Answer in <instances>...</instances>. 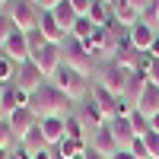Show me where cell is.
<instances>
[{
    "label": "cell",
    "mask_w": 159,
    "mask_h": 159,
    "mask_svg": "<svg viewBox=\"0 0 159 159\" xmlns=\"http://www.w3.org/2000/svg\"><path fill=\"white\" fill-rule=\"evenodd\" d=\"M140 19L147 22V25H153V29H156V25H159V0H150V3H147V10L140 13Z\"/></svg>",
    "instance_id": "28"
},
{
    "label": "cell",
    "mask_w": 159,
    "mask_h": 159,
    "mask_svg": "<svg viewBox=\"0 0 159 159\" xmlns=\"http://www.w3.org/2000/svg\"><path fill=\"white\" fill-rule=\"evenodd\" d=\"M38 70H42L45 76H51L54 80V73L64 67V51H61V45H45V48H38V51H32V57H29Z\"/></svg>",
    "instance_id": "4"
},
{
    "label": "cell",
    "mask_w": 159,
    "mask_h": 159,
    "mask_svg": "<svg viewBox=\"0 0 159 159\" xmlns=\"http://www.w3.org/2000/svg\"><path fill=\"white\" fill-rule=\"evenodd\" d=\"M111 159H137V156H134V153H130V150H118V153H115Z\"/></svg>",
    "instance_id": "39"
},
{
    "label": "cell",
    "mask_w": 159,
    "mask_h": 159,
    "mask_svg": "<svg viewBox=\"0 0 159 159\" xmlns=\"http://www.w3.org/2000/svg\"><path fill=\"white\" fill-rule=\"evenodd\" d=\"M38 32L45 35L48 45H61V42H67V38H70V35L57 25V19L51 16V13H42V19H38Z\"/></svg>",
    "instance_id": "12"
},
{
    "label": "cell",
    "mask_w": 159,
    "mask_h": 159,
    "mask_svg": "<svg viewBox=\"0 0 159 159\" xmlns=\"http://www.w3.org/2000/svg\"><path fill=\"white\" fill-rule=\"evenodd\" d=\"M150 127H153V130H159V115H153V118H150Z\"/></svg>",
    "instance_id": "41"
},
{
    "label": "cell",
    "mask_w": 159,
    "mask_h": 159,
    "mask_svg": "<svg viewBox=\"0 0 159 159\" xmlns=\"http://www.w3.org/2000/svg\"><path fill=\"white\" fill-rule=\"evenodd\" d=\"M10 156H13L10 150H0V159H10Z\"/></svg>",
    "instance_id": "43"
},
{
    "label": "cell",
    "mask_w": 159,
    "mask_h": 159,
    "mask_svg": "<svg viewBox=\"0 0 159 159\" xmlns=\"http://www.w3.org/2000/svg\"><path fill=\"white\" fill-rule=\"evenodd\" d=\"M10 19H13V25H16L19 32H35L42 13L35 10L32 0H10Z\"/></svg>",
    "instance_id": "3"
},
{
    "label": "cell",
    "mask_w": 159,
    "mask_h": 159,
    "mask_svg": "<svg viewBox=\"0 0 159 159\" xmlns=\"http://www.w3.org/2000/svg\"><path fill=\"white\" fill-rule=\"evenodd\" d=\"M16 32V25H13V19H10V13H0V51H3V45H7V38Z\"/></svg>",
    "instance_id": "27"
},
{
    "label": "cell",
    "mask_w": 159,
    "mask_h": 159,
    "mask_svg": "<svg viewBox=\"0 0 159 159\" xmlns=\"http://www.w3.org/2000/svg\"><path fill=\"white\" fill-rule=\"evenodd\" d=\"M10 159H19V156H16V153H13V156H10Z\"/></svg>",
    "instance_id": "44"
},
{
    "label": "cell",
    "mask_w": 159,
    "mask_h": 159,
    "mask_svg": "<svg viewBox=\"0 0 159 159\" xmlns=\"http://www.w3.org/2000/svg\"><path fill=\"white\" fill-rule=\"evenodd\" d=\"M64 3V0H38V7H42V13H54L57 7Z\"/></svg>",
    "instance_id": "34"
},
{
    "label": "cell",
    "mask_w": 159,
    "mask_h": 159,
    "mask_svg": "<svg viewBox=\"0 0 159 159\" xmlns=\"http://www.w3.org/2000/svg\"><path fill=\"white\" fill-rule=\"evenodd\" d=\"M108 7H111V19H115L118 25H124L127 32H130V29H134V25L140 22V13H137L134 7H130L127 0H111Z\"/></svg>",
    "instance_id": "11"
},
{
    "label": "cell",
    "mask_w": 159,
    "mask_h": 159,
    "mask_svg": "<svg viewBox=\"0 0 159 159\" xmlns=\"http://www.w3.org/2000/svg\"><path fill=\"white\" fill-rule=\"evenodd\" d=\"M51 16H54V19H57V25H61V29H64V32H67V35L73 32V25H76V19H80V16H76V13H73V7L67 3V0H64V3H61V7L54 10V13H51Z\"/></svg>",
    "instance_id": "22"
},
{
    "label": "cell",
    "mask_w": 159,
    "mask_h": 159,
    "mask_svg": "<svg viewBox=\"0 0 159 159\" xmlns=\"http://www.w3.org/2000/svg\"><path fill=\"white\" fill-rule=\"evenodd\" d=\"M127 38H130V45H134L137 51H150V45L156 42V29H153V25H147V22L140 19L134 29L127 32Z\"/></svg>",
    "instance_id": "14"
},
{
    "label": "cell",
    "mask_w": 159,
    "mask_h": 159,
    "mask_svg": "<svg viewBox=\"0 0 159 159\" xmlns=\"http://www.w3.org/2000/svg\"><path fill=\"white\" fill-rule=\"evenodd\" d=\"M147 80H150L153 86H159V61H153V64H150V73H147Z\"/></svg>",
    "instance_id": "35"
},
{
    "label": "cell",
    "mask_w": 159,
    "mask_h": 159,
    "mask_svg": "<svg viewBox=\"0 0 159 159\" xmlns=\"http://www.w3.org/2000/svg\"><path fill=\"white\" fill-rule=\"evenodd\" d=\"M102 3H111V0H102Z\"/></svg>",
    "instance_id": "45"
},
{
    "label": "cell",
    "mask_w": 159,
    "mask_h": 159,
    "mask_svg": "<svg viewBox=\"0 0 159 159\" xmlns=\"http://www.w3.org/2000/svg\"><path fill=\"white\" fill-rule=\"evenodd\" d=\"M3 54H7L13 64H16V67H19V64H25V61L32 57V48H29V35L16 29V32H13V35L7 38V45H3Z\"/></svg>",
    "instance_id": "7"
},
{
    "label": "cell",
    "mask_w": 159,
    "mask_h": 159,
    "mask_svg": "<svg viewBox=\"0 0 159 159\" xmlns=\"http://www.w3.org/2000/svg\"><path fill=\"white\" fill-rule=\"evenodd\" d=\"M29 102H32V96H29V92H22L19 86H13V83L3 89V99H0V105L7 108V115L16 111V108H29Z\"/></svg>",
    "instance_id": "16"
},
{
    "label": "cell",
    "mask_w": 159,
    "mask_h": 159,
    "mask_svg": "<svg viewBox=\"0 0 159 159\" xmlns=\"http://www.w3.org/2000/svg\"><path fill=\"white\" fill-rule=\"evenodd\" d=\"M147 54H150L153 61H159V35H156V42L150 45V51H147Z\"/></svg>",
    "instance_id": "37"
},
{
    "label": "cell",
    "mask_w": 159,
    "mask_h": 159,
    "mask_svg": "<svg viewBox=\"0 0 159 159\" xmlns=\"http://www.w3.org/2000/svg\"><path fill=\"white\" fill-rule=\"evenodd\" d=\"M13 140H16V134H13V127L3 121V124H0V150H10Z\"/></svg>",
    "instance_id": "30"
},
{
    "label": "cell",
    "mask_w": 159,
    "mask_h": 159,
    "mask_svg": "<svg viewBox=\"0 0 159 159\" xmlns=\"http://www.w3.org/2000/svg\"><path fill=\"white\" fill-rule=\"evenodd\" d=\"M7 124L13 127L16 140H22L32 127H38V118H35V111H32V108H16V111H10V115H7Z\"/></svg>",
    "instance_id": "8"
},
{
    "label": "cell",
    "mask_w": 159,
    "mask_h": 159,
    "mask_svg": "<svg viewBox=\"0 0 159 159\" xmlns=\"http://www.w3.org/2000/svg\"><path fill=\"white\" fill-rule=\"evenodd\" d=\"M143 143H147V153H150V159H159V130H150L147 137H140Z\"/></svg>",
    "instance_id": "29"
},
{
    "label": "cell",
    "mask_w": 159,
    "mask_h": 159,
    "mask_svg": "<svg viewBox=\"0 0 159 159\" xmlns=\"http://www.w3.org/2000/svg\"><path fill=\"white\" fill-rule=\"evenodd\" d=\"M25 35H29V48H32V51H38V48H45V45H48V42H45V35L38 32V29H35V32H25Z\"/></svg>",
    "instance_id": "32"
},
{
    "label": "cell",
    "mask_w": 159,
    "mask_h": 159,
    "mask_svg": "<svg viewBox=\"0 0 159 159\" xmlns=\"http://www.w3.org/2000/svg\"><path fill=\"white\" fill-rule=\"evenodd\" d=\"M80 121H83V124H96V130L102 127V124H108V121H105V115H102V108H99V105H96V99H86L83 102V111H80Z\"/></svg>",
    "instance_id": "20"
},
{
    "label": "cell",
    "mask_w": 159,
    "mask_h": 159,
    "mask_svg": "<svg viewBox=\"0 0 159 159\" xmlns=\"http://www.w3.org/2000/svg\"><path fill=\"white\" fill-rule=\"evenodd\" d=\"M92 147H96L105 159H111L118 150H121V147H118V140H115V134H111V127L108 124H102L99 130H96V143H92Z\"/></svg>",
    "instance_id": "18"
},
{
    "label": "cell",
    "mask_w": 159,
    "mask_h": 159,
    "mask_svg": "<svg viewBox=\"0 0 159 159\" xmlns=\"http://www.w3.org/2000/svg\"><path fill=\"white\" fill-rule=\"evenodd\" d=\"M108 127H111V134H115V140H118V147H121V150H130V143L137 140L130 118H115V121H108Z\"/></svg>",
    "instance_id": "13"
},
{
    "label": "cell",
    "mask_w": 159,
    "mask_h": 159,
    "mask_svg": "<svg viewBox=\"0 0 159 159\" xmlns=\"http://www.w3.org/2000/svg\"><path fill=\"white\" fill-rule=\"evenodd\" d=\"M130 124H134V134H137V137H147L150 130H153V127H150V118L140 115L137 108H134V115H130Z\"/></svg>",
    "instance_id": "26"
},
{
    "label": "cell",
    "mask_w": 159,
    "mask_h": 159,
    "mask_svg": "<svg viewBox=\"0 0 159 159\" xmlns=\"http://www.w3.org/2000/svg\"><path fill=\"white\" fill-rule=\"evenodd\" d=\"M32 159H54V153H51V147H48V150H42V153H35Z\"/></svg>",
    "instance_id": "40"
},
{
    "label": "cell",
    "mask_w": 159,
    "mask_h": 159,
    "mask_svg": "<svg viewBox=\"0 0 159 159\" xmlns=\"http://www.w3.org/2000/svg\"><path fill=\"white\" fill-rule=\"evenodd\" d=\"M64 64L67 67H73L76 73H83V76H89V70H92V64H96V57L86 51V45L83 42H76V38H67V51H64Z\"/></svg>",
    "instance_id": "5"
},
{
    "label": "cell",
    "mask_w": 159,
    "mask_h": 159,
    "mask_svg": "<svg viewBox=\"0 0 159 159\" xmlns=\"http://www.w3.org/2000/svg\"><path fill=\"white\" fill-rule=\"evenodd\" d=\"M0 3H10V0H0Z\"/></svg>",
    "instance_id": "46"
},
{
    "label": "cell",
    "mask_w": 159,
    "mask_h": 159,
    "mask_svg": "<svg viewBox=\"0 0 159 159\" xmlns=\"http://www.w3.org/2000/svg\"><path fill=\"white\" fill-rule=\"evenodd\" d=\"M127 3H130V7H134L137 13H143V10H147V3H150V0H127Z\"/></svg>",
    "instance_id": "38"
},
{
    "label": "cell",
    "mask_w": 159,
    "mask_h": 159,
    "mask_svg": "<svg viewBox=\"0 0 159 159\" xmlns=\"http://www.w3.org/2000/svg\"><path fill=\"white\" fill-rule=\"evenodd\" d=\"M0 54H3V51H0Z\"/></svg>",
    "instance_id": "48"
},
{
    "label": "cell",
    "mask_w": 159,
    "mask_h": 159,
    "mask_svg": "<svg viewBox=\"0 0 159 159\" xmlns=\"http://www.w3.org/2000/svg\"><path fill=\"white\" fill-rule=\"evenodd\" d=\"M130 153H134L137 159H150V153H147V143H143L140 137H137L134 143H130Z\"/></svg>",
    "instance_id": "33"
},
{
    "label": "cell",
    "mask_w": 159,
    "mask_h": 159,
    "mask_svg": "<svg viewBox=\"0 0 159 159\" xmlns=\"http://www.w3.org/2000/svg\"><path fill=\"white\" fill-rule=\"evenodd\" d=\"M13 86H19L22 92L35 96V92L45 86V73L38 70L32 61H25V64H19V67H16V80H13Z\"/></svg>",
    "instance_id": "6"
},
{
    "label": "cell",
    "mask_w": 159,
    "mask_h": 159,
    "mask_svg": "<svg viewBox=\"0 0 159 159\" xmlns=\"http://www.w3.org/2000/svg\"><path fill=\"white\" fill-rule=\"evenodd\" d=\"M86 153V140H70V137H64L57 143V159H80Z\"/></svg>",
    "instance_id": "21"
},
{
    "label": "cell",
    "mask_w": 159,
    "mask_h": 159,
    "mask_svg": "<svg viewBox=\"0 0 159 159\" xmlns=\"http://www.w3.org/2000/svg\"><path fill=\"white\" fill-rule=\"evenodd\" d=\"M64 124H67V137L70 140H83V121H80V115H67L64 118Z\"/></svg>",
    "instance_id": "24"
},
{
    "label": "cell",
    "mask_w": 159,
    "mask_h": 159,
    "mask_svg": "<svg viewBox=\"0 0 159 159\" xmlns=\"http://www.w3.org/2000/svg\"><path fill=\"white\" fill-rule=\"evenodd\" d=\"M89 96L96 99V105L102 108L105 121H115V118H118V105H121V96H111V92L105 89V86H96V89L89 92Z\"/></svg>",
    "instance_id": "10"
},
{
    "label": "cell",
    "mask_w": 159,
    "mask_h": 159,
    "mask_svg": "<svg viewBox=\"0 0 159 159\" xmlns=\"http://www.w3.org/2000/svg\"><path fill=\"white\" fill-rule=\"evenodd\" d=\"M83 159H105V156H102V153H99L96 147H86V153H83Z\"/></svg>",
    "instance_id": "36"
},
{
    "label": "cell",
    "mask_w": 159,
    "mask_h": 159,
    "mask_svg": "<svg viewBox=\"0 0 159 159\" xmlns=\"http://www.w3.org/2000/svg\"><path fill=\"white\" fill-rule=\"evenodd\" d=\"M147 73H137V70H130L127 73V86H124V99L137 108V102H140V96H143V89H147Z\"/></svg>",
    "instance_id": "17"
},
{
    "label": "cell",
    "mask_w": 159,
    "mask_h": 159,
    "mask_svg": "<svg viewBox=\"0 0 159 159\" xmlns=\"http://www.w3.org/2000/svg\"><path fill=\"white\" fill-rule=\"evenodd\" d=\"M67 3L73 7L76 16H89V10H92V0H67Z\"/></svg>",
    "instance_id": "31"
},
{
    "label": "cell",
    "mask_w": 159,
    "mask_h": 159,
    "mask_svg": "<svg viewBox=\"0 0 159 159\" xmlns=\"http://www.w3.org/2000/svg\"><path fill=\"white\" fill-rule=\"evenodd\" d=\"M54 86H57L70 102H86L89 92H92V89H89V80H86L83 73H76L73 67H67V64L54 73Z\"/></svg>",
    "instance_id": "2"
},
{
    "label": "cell",
    "mask_w": 159,
    "mask_h": 159,
    "mask_svg": "<svg viewBox=\"0 0 159 159\" xmlns=\"http://www.w3.org/2000/svg\"><path fill=\"white\" fill-rule=\"evenodd\" d=\"M137 111L147 115V118L159 115V86L147 83V89H143V96H140V102H137Z\"/></svg>",
    "instance_id": "19"
},
{
    "label": "cell",
    "mask_w": 159,
    "mask_h": 159,
    "mask_svg": "<svg viewBox=\"0 0 159 159\" xmlns=\"http://www.w3.org/2000/svg\"><path fill=\"white\" fill-rule=\"evenodd\" d=\"M32 3H38V0H32Z\"/></svg>",
    "instance_id": "47"
},
{
    "label": "cell",
    "mask_w": 159,
    "mask_h": 159,
    "mask_svg": "<svg viewBox=\"0 0 159 159\" xmlns=\"http://www.w3.org/2000/svg\"><path fill=\"white\" fill-rule=\"evenodd\" d=\"M29 108L35 111V118H38V121H45V118H67L70 99L64 96V92H61L54 83H45V86L32 96Z\"/></svg>",
    "instance_id": "1"
},
{
    "label": "cell",
    "mask_w": 159,
    "mask_h": 159,
    "mask_svg": "<svg viewBox=\"0 0 159 159\" xmlns=\"http://www.w3.org/2000/svg\"><path fill=\"white\" fill-rule=\"evenodd\" d=\"M7 121V108H3V105H0V124H3Z\"/></svg>",
    "instance_id": "42"
},
{
    "label": "cell",
    "mask_w": 159,
    "mask_h": 159,
    "mask_svg": "<svg viewBox=\"0 0 159 159\" xmlns=\"http://www.w3.org/2000/svg\"><path fill=\"white\" fill-rule=\"evenodd\" d=\"M13 80H16V64H13L7 54H0V83H13Z\"/></svg>",
    "instance_id": "25"
},
{
    "label": "cell",
    "mask_w": 159,
    "mask_h": 159,
    "mask_svg": "<svg viewBox=\"0 0 159 159\" xmlns=\"http://www.w3.org/2000/svg\"><path fill=\"white\" fill-rule=\"evenodd\" d=\"M92 32H96V25H92L86 16H80V19H76V25H73V32H70V38H76V42H89Z\"/></svg>",
    "instance_id": "23"
},
{
    "label": "cell",
    "mask_w": 159,
    "mask_h": 159,
    "mask_svg": "<svg viewBox=\"0 0 159 159\" xmlns=\"http://www.w3.org/2000/svg\"><path fill=\"white\" fill-rule=\"evenodd\" d=\"M127 73H130V70H121L118 64H108V67L102 70V80H99V86H105V89L111 92V96H124Z\"/></svg>",
    "instance_id": "9"
},
{
    "label": "cell",
    "mask_w": 159,
    "mask_h": 159,
    "mask_svg": "<svg viewBox=\"0 0 159 159\" xmlns=\"http://www.w3.org/2000/svg\"><path fill=\"white\" fill-rule=\"evenodd\" d=\"M38 127H42L48 147H57V143L67 137V124H64V118H45V121H38Z\"/></svg>",
    "instance_id": "15"
}]
</instances>
